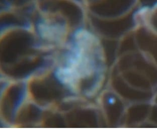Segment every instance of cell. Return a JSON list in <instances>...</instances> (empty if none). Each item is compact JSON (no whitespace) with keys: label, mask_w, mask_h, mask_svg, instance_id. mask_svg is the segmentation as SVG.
<instances>
[{"label":"cell","mask_w":157,"mask_h":129,"mask_svg":"<svg viewBox=\"0 0 157 129\" xmlns=\"http://www.w3.org/2000/svg\"><path fill=\"white\" fill-rule=\"evenodd\" d=\"M115 88L122 96L133 100H147L150 97V95L146 92L134 90L128 87L121 80H117L114 82Z\"/></svg>","instance_id":"8992f818"},{"label":"cell","mask_w":157,"mask_h":129,"mask_svg":"<svg viewBox=\"0 0 157 129\" xmlns=\"http://www.w3.org/2000/svg\"><path fill=\"white\" fill-rule=\"evenodd\" d=\"M131 0H108L98 2L92 5V10L99 15L114 17L124 13L133 4Z\"/></svg>","instance_id":"7a4b0ae2"},{"label":"cell","mask_w":157,"mask_h":129,"mask_svg":"<svg viewBox=\"0 0 157 129\" xmlns=\"http://www.w3.org/2000/svg\"><path fill=\"white\" fill-rule=\"evenodd\" d=\"M40 60L35 59L33 60L23 61L16 64L12 68L11 73L16 76H23L27 74L40 65Z\"/></svg>","instance_id":"ba28073f"},{"label":"cell","mask_w":157,"mask_h":129,"mask_svg":"<svg viewBox=\"0 0 157 129\" xmlns=\"http://www.w3.org/2000/svg\"><path fill=\"white\" fill-rule=\"evenodd\" d=\"M44 4L46 9L55 11L60 10L70 22L74 24L78 23L81 20L82 17L81 10L77 5L70 2H49Z\"/></svg>","instance_id":"5b68a950"},{"label":"cell","mask_w":157,"mask_h":129,"mask_svg":"<svg viewBox=\"0 0 157 129\" xmlns=\"http://www.w3.org/2000/svg\"><path fill=\"white\" fill-rule=\"evenodd\" d=\"M34 96L39 100L47 101L58 98L62 94L60 86L54 80L35 82L33 84Z\"/></svg>","instance_id":"277c9868"},{"label":"cell","mask_w":157,"mask_h":129,"mask_svg":"<svg viewBox=\"0 0 157 129\" xmlns=\"http://www.w3.org/2000/svg\"><path fill=\"white\" fill-rule=\"evenodd\" d=\"M148 107L147 105H137L131 108L129 116L131 122H137L143 119L147 115Z\"/></svg>","instance_id":"8fae6325"},{"label":"cell","mask_w":157,"mask_h":129,"mask_svg":"<svg viewBox=\"0 0 157 129\" xmlns=\"http://www.w3.org/2000/svg\"><path fill=\"white\" fill-rule=\"evenodd\" d=\"M106 45V49L107 53V56L109 57V60L112 61L113 60L114 52L116 49V44L115 42H108Z\"/></svg>","instance_id":"4fadbf2b"},{"label":"cell","mask_w":157,"mask_h":129,"mask_svg":"<svg viewBox=\"0 0 157 129\" xmlns=\"http://www.w3.org/2000/svg\"><path fill=\"white\" fill-rule=\"evenodd\" d=\"M93 20L94 25L100 32L111 37L120 36L132 28L133 24L131 17L114 21H102L96 19Z\"/></svg>","instance_id":"3957f363"},{"label":"cell","mask_w":157,"mask_h":129,"mask_svg":"<svg viewBox=\"0 0 157 129\" xmlns=\"http://www.w3.org/2000/svg\"><path fill=\"white\" fill-rule=\"evenodd\" d=\"M125 77L129 83L136 86L144 88H147L150 87V84L147 80L136 73H126Z\"/></svg>","instance_id":"7c38bea8"},{"label":"cell","mask_w":157,"mask_h":129,"mask_svg":"<svg viewBox=\"0 0 157 129\" xmlns=\"http://www.w3.org/2000/svg\"><path fill=\"white\" fill-rule=\"evenodd\" d=\"M21 87L16 86L12 87L6 95L5 101V108L7 112L11 114L18 104L22 96L23 90Z\"/></svg>","instance_id":"52a82bcc"},{"label":"cell","mask_w":157,"mask_h":129,"mask_svg":"<svg viewBox=\"0 0 157 129\" xmlns=\"http://www.w3.org/2000/svg\"><path fill=\"white\" fill-rule=\"evenodd\" d=\"M107 112L109 118L113 122H116L121 116L123 107L119 100L114 99V101H110V98L108 99L106 104Z\"/></svg>","instance_id":"9c48e42d"},{"label":"cell","mask_w":157,"mask_h":129,"mask_svg":"<svg viewBox=\"0 0 157 129\" xmlns=\"http://www.w3.org/2000/svg\"><path fill=\"white\" fill-rule=\"evenodd\" d=\"M31 39L28 34L17 32L3 41L1 57L3 61L13 62L25 53L29 48Z\"/></svg>","instance_id":"6da1fadb"},{"label":"cell","mask_w":157,"mask_h":129,"mask_svg":"<svg viewBox=\"0 0 157 129\" xmlns=\"http://www.w3.org/2000/svg\"><path fill=\"white\" fill-rule=\"evenodd\" d=\"M139 44L142 49L146 51H150L154 53L156 49V44L155 39L148 33L144 30H140L138 34Z\"/></svg>","instance_id":"30bf717a"}]
</instances>
